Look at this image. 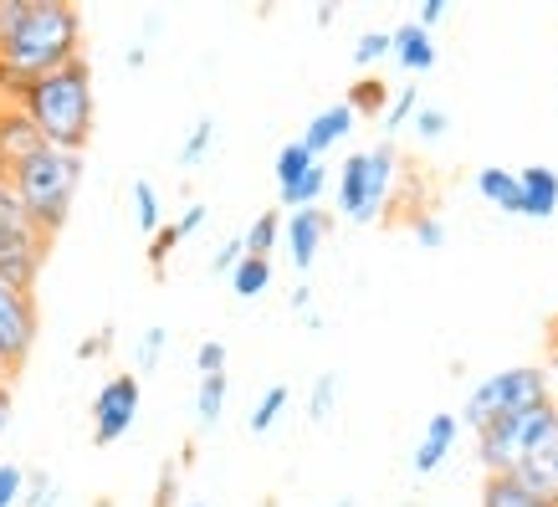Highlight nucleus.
Returning a JSON list of instances; mask_svg holds the SVG:
<instances>
[{"instance_id":"nucleus-1","label":"nucleus","mask_w":558,"mask_h":507,"mask_svg":"<svg viewBox=\"0 0 558 507\" xmlns=\"http://www.w3.org/2000/svg\"><path fill=\"white\" fill-rule=\"evenodd\" d=\"M26 119L36 123V134L47 138L51 149H68V154H83L87 138H93V62L77 57L68 68L47 72L36 77L32 93L21 98Z\"/></svg>"},{"instance_id":"nucleus-2","label":"nucleus","mask_w":558,"mask_h":507,"mask_svg":"<svg viewBox=\"0 0 558 507\" xmlns=\"http://www.w3.org/2000/svg\"><path fill=\"white\" fill-rule=\"evenodd\" d=\"M77 57H83V11L72 0H32V11L16 26V36L0 41V62L21 72L26 83L68 68Z\"/></svg>"},{"instance_id":"nucleus-3","label":"nucleus","mask_w":558,"mask_h":507,"mask_svg":"<svg viewBox=\"0 0 558 507\" xmlns=\"http://www.w3.org/2000/svg\"><path fill=\"white\" fill-rule=\"evenodd\" d=\"M77 180H83V154L51 149V144H41L32 159H21V165L11 169V185H16L21 205L32 210V220L47 237H57V231L68 226Z\"/></svg>"},{"instance_id":"nucleus-4","label":"nucleus","mask_w":558,"mask_h":507,"mask_svg":"<svg viewBox=\"0 0 558 507\" xmlns=\"http://www.w3.org/2000/svg\"><path fill=\"white\" fill-rule=\"evenodd\" d=\"M548 440H558V400H543L533 410H518V415L482 425L476 431V457H482L487 476H502L518 472L523 461H533Z\"/></svg>"},{"instance_id":"nucleus-5","label":"nucleus","mask_w":558,"mask_h":507,"mask_svg":"<svg viewBox=\"0 0 558 507\" xmlns=\"http://www.w3.org/2000/svg\"><path fill=\"white\" fill-rule=\"evenodd\" d=\"M395 169H400V154H395V138H379L374 149H354L339 169V210L359 226H369L379 210L389 205V190H395Z\"/></svg>"},{"instance_id":"nucleus-6","label":"nucleus","mask_w":558,"mask_h":507,"mask_svg":"<svg viewBox=\"0 0 558 507\" xmlns=\"http://www.w3.org/2000/svg\"><path fill=\"white\" fill-rule=\"evenodd\" d=\"M543 400H554L548 395V370L538 364H512V370H497L487 374L482 385L466 395V410H461V421L482 431V425L502 421V415H518V410H533Z\"/></svg>"},{"instance_id":"nucleus-7","label":"nucleus","mask_w":558,"mask_h":507,"mask_svg":"<svg viewBox=\"0 0 558 507\" xmlns=\"http://www.w3.org/2000/svg\"><path fill=\"white\" fill-rule=\"evenodd\" d=\"M32 343H36V292L0 282V379H11L26 364Z\"/></svg>"},{"instance_id":"nucleus-8","label":"nucleus","mask_w":558,"mask_h":507,"mask_svg":"<svg viewBox=\"0 0 558 507\" xmlns=\"http://www.w3.org/2000/svg\"><path fill=\"white\" fill-rule=\"evenodd\" d=\"M138 395H144V385H138L134 370L102 379V389L93 395V440H98V446H113V440H123L129 431H134Z\"/></svg>"},{"instance_id":"nucleus-9","label":"nucleus","mask_w":558,"mask_h":507,"mask_svg":"<svg viewBox=\"0 0 558 507\" xmlns=\"http://www.w3.org/2000/svg\"><path fill=\"white\" fill-rule=\"evenodd\" d=\"M333 231V216L323 210V205H307V210H292L288 226H282V237H288V252H292V267L307 271L318 262V246L328 241Z\"/></svg>"},{"instance_id":"nucleus-10","label":"nucleus","mask_w":558,"mask_h":507,"mask_svg":"<svg viewBox=\"0 0 558 507\" xmlns=\"http://www.w3.org/2000/svg\"><path fill=\"white\" fill-rule=\"evenodd\" d=\"M457 431H461V415H451V410H436L430 421H425L421 440H415V457H410V467L415 472H436L440 461L451 457V446H457Z\"/></svg>"},{"instance_id":"nucleus-11","label":"nucleus","mask_w":558,"mask_h":507,"mask_svg":"<svg viewBox=\"0 0 558 507\" xmlns=\"http://www.w3.org/2000/svg\"><path fill=\"white\" fill-rule=\"evenodd\" d=\"M47 138L36 134V123L26 119V108H0V169L11 174L21 159H32Z\"/></svg>"},{"instance_id":"nucleus-12","label":"nucleus","mask_w":558,"mask_h":507,"mask_svg":"<svg viewBox=\"0 0 558 507\" xmlns=\"http://www.w3.org/2000/svg\"><path fill=\"white\" fill-rule=\"evenodd\" d=\"M476 195L508 216H523V180L518 169H502V165H482L476 169Z\"/></svg>"},{"instance_id":"nucleus-13","label":"nucleus","mask_w":558,"mask_h":507,"mask_svg":"<svg viewBox=\"0 0 558 507\" xmlns=\"http://www.w3.org/2000/svg\"><path fill=\"white\" fill-rule=\"evenodd\" d=\"M354 119H359V113H354V108H349V102H328V108H323V113H318V119H313V123H307V129H303V144H307V149H313V154H318V159H323V154H328V149H333V144H343V138H349V129H354Z\"/></svg>"},{"instance_id":"nucleus-14","label":"nucleus","mask_w":558,"mask_h":507,"mask_svg":"<svg viewBox=\"0 0 558 507\" xmlns=\"http://www.w3.org/2000/svg\"><path fill=\"white\" fill-rule=\"evenodd\" d=\"M518 180H523V216L527 220H548L558 210V169L548 165H527L518 169Z\"/></svg>"},{"instance_id":"nucleus-15","label":"nucleus","mask_w":558,"mask_h":507,"mask_svg":"<svg viewBox=\"0 0 558 507\" xmlns=\"http://www.w3.org/2000/svg\"><path fill=\"white\" fill-rule=\"evenodd\" d=\"M395 62L405 72H430L436 68V36L405 21V26H395Z\"/></svg>"},{"instance_id":"nucleus-16","label":"nucleus","mask_w":558,"mask_h":507,"mask_svg":"<svg viewBox=\"0 0 558 507\" xmlns=\"http://www.w3.org/2000/svg\"><path fill=\"white\" fill-rule=\"evenodd\" d=\"M482 507H558L554 497H538L533 487H523L512 472L502 476H487L482 482Z\"/></svg>"},{"instance_id":"nucleus-17","label":"nucleus","mask_w":558,"mask_h":507,"mask_svg":"<svg viewBox=\"0 0 558 507\" xmlns=\"http://www.w3.org/2000/svg\"><path fill=\"white\" fill-rule=\"evenodd\" d=\"M318 165V154L307 149L303 138H288V144H282V149H277V195H282V190H292V185H303L307 180V169Z\"/></svg>"},{"instance_id":"nucleus-18","label":"nucleus","mask_w":558,"mask_h":507,"mask_svg":"<svg viewBox=\"0 0 558 507\" xmlns=\"http://www.w3.org/2000/svg\"><path fill=\"white\" fill-rule=\"evenodd\" d=\"M343 102H349V108H354L359 119H374V113H379V119H385V108H389V83L385 77H359V83H349V93H343Z\"/></svg>"},{"instance_id":"nucleus-19","label":"nucleus","mask_w":558,"mask_h":507,"mask_svg":"<svg viewBox=\"0 0 558 507\" xmlns=\"http://www.w3.org/2000/svg\"><path fill=\"white\" fill-rule=\"evenodd\" d=\"M282 226H288V220H282V210H262V216L252 220V226H246V256H267L271 262V246H277V241H282Z\"/></svg>"},{"instance_id":"nucleus-20","label":"nucleus","mask_w":558,"mask_h":507,"mask_svg":"<svg viewBox=\"0 0 558 507\" xmlns=\"http://www.w3.org/2000/svg\"><path fill=\"white\" fill-rule=\"evenodd\" d=\"M271 288V262L267 256H246L236 271H231V292L236 298H262Z\"/></svg>"},{"instance_id":"nucleus-21","label":"nucleus","mask_w":558,"mask_h":507,"mask_svg":"<svg viewBox=\"0 0 558 507\" xmlns=\"http://www.w3.org/2000/svg\"><path fill=\"white\" fill-rule=\"evenodd\" d=\"M220 410H226V374H205L201 389H195V421L216 425Z\"/></svg>"},{"instance_id":"nucleus-22","label":"nucleus","mask_w":558,"mask_h":507,"mask_svg":"<svg viewBox=\"0 0 558 507\" xmlns=\"http://www.w3.org/2000/svg\"><path fill=\"white\" fill-rule=\"evenodd\" d=\"M288 400H292V389H288V385H267V395H262V400H256V410L246 415V425H252V436L271 431V425H277V415L288 410Z\"/></svg>"},{"instance_id":"nucleus-23","label":"nucleus","mask_w":558,"mask_h":507,"mask_svg":"<svg viewBox=\"0 0 558 507\" xmlns=\"http://www.w3.org/2000/svg\"><path fill=\"white\" fill-rule=\"evenodd\" d=\"M333 406H339V374L323 370L318 379H313V389H307V421H328L333 415Z\"/></svg>"},{"instance_id":"nucleus-24","label":"nucleus","mask_w":558,"mask_h":507,"mask_svg":"<svg viewBox=\"0 0 558 507\" xmlns=\"http://www.w3.org/2000/svg\"><path fill=\"white\" fill-rule=\"evenodd\" d=\"M323 185H328V165H313L307 169V180L303 185H292V190H282V195H277V201L288 205V210H307V205H318V195H323Z\"/></svg>"},{"instance_id":"nucleus-25","label":"nucleus","mask_w":558,"mask_h":507,"mask_svg":"<svg viewBox=\"0 0 558 507\" xmlns=\"http://www.w3.org/2000/svg\"><path fill=\"white\" fill-rule=\"evenodd\" d=\"M415 113H421V87L405 83L400 93H395V98H389V108H385V138L395 134V129H405Z\"/></svg>"},{"instance_id":"nucleus-26","label":"nucleus","mask_w":558,"mask_h":507,"mask_svg":"<svg viewBox=\"0 0 558 507\" xmlns=\"http://www.w3.org/2000/svg\"><path fill=\"white\" fill-rule=\"evenodd\" d=\"M134 216H138V226H144V231H159V226H165V210H159V190L149 185V180H134Z\"/></svg>"},{"instance_id":"nucleus-27","label":"nucleus","mask_w":558,"mask_h":507,"mask_svg":"<svg viewBox=\"0 0 558 507\" xmlns=\"http://www.w3.org/2000/svg\"><path fill=\"white\" fill-rule=\"evenodd\" d=\"M210 144H216V119L205 113V119H195V129L185 134V144H180V165H201Z\"/></svg>"},{"instance_id":"nucleus-28","label":"nucleus","mask_w":558,"mask_h":507,"mask_svg":"<svg viewBox=\"0 0 558 507\" xmlns=\"http://www.w3.org/2000/svg\"><path fill=\"white\" fill-rule=\"evenodd\" d=\"M395 57V32H364L354 41V62L359 68H374V62H385Z\"/></svg>"},{"instance_id":"nucleus-29","label":"nucleus","mask_w":558,"mask_h":507,"mask_svg":"<svg viewBox=\"0 0 558 507\" xmlns=\"http://www.w3.org/2000/svg\"><path fill=\"white\" fill-rule=\"evenodd\" d=\"M415 134H421L425 144L446 138V134H451V113H446V108H436V102H421V113H415Z\"/></svg>"},{"instance_id":"nucleus-30","label":"nucleus","mask_w":558,"mask_h":507,"mask_svg":"<svg viewBox=\"0 0 558 507\" xmlns=\"http://www.w3.org/2000/svg\"><path fill=\"white\" fill-rule=\"evenodd\" d=\"M180 241H185V231H180L174 220H165V226H159V231L149 237V267H154V271L165 267V262H170V252L180 246Z\"/></svg>"},{"instance_id":"nucleus-31","label":"nucleus","mask_w":558,"mask_h":507,"mask_svg":"<svg viewBox=\"0 0 558 507\" xmlns=\"http://www.w3.org/2000/svg\"><path fill=\"white\" fill-rule=\"evenodd\" d=\"M26 497V472L16 461H0V507H21Z\"/></svg>"},{"instance_id":"nucleus-32","label":"nucleus","mask_w":558,"mask_h":507,"mask_svg":"<svg viewBox=\"0 0 558 507\" xmlns=\"http://www.w3.org/2000/svg\"><path fill=\"white\" fill-rule=\"evenodd\" d=\"M410 231H415V241H421V246H430V252H436L440 241H446V220H440L436 210H415Z\"/></svg>"},{"instance_id":"nucleus-33","label":"nucleus","mask_w":558,"mask_h":507,"mask_svg":"<svg viewBox=\"0 0 558 507\" xmlns=\"http://www.w3.org/2000/svg\"><path fill=\"white\" fill-rule=\"evenodd\" d=\"M195 370H201V379L205 374H226V343L220 338H205L201 349H195Z\"/></svg>"},{"instance_id":"nucleus-34","label":"nucleus","mask_w":558,"mask_h":507,"mask_svg":"<svg viewBox=\"0 0 558 507\" xmlns=\"http://www.w3.org/2000/svg\"><path fill=\"white\" fill-rule=\"evenodd\" d=\"M165 338H170V328H149V334L138 338V370H154V364H159V354H165Z\"/></svg>"},{"instance_id":"nucleus-35","label":"nucleus","mask_w":558,"mask_h":507,"mask_svg":"<svg viewBox=\"0 0 558 507\" xmlns=\"http://www.w3.org/2000/svg\"><path fill=\"white\" fill-rule=\"evenodd\" d=\"M26 11H32V0H0V41L16 36V26L26 21Z\"/></svg>"},{"instance_id":"nucleus-36","label":"nucleus","mask_w":558,"mask_h":507,"mask_svg":"<svg viewBox=\"0 0 558 507\" xmlns=\"http://www.w3.org/2000/svg\"><path fill=\"white\" fill-rule=\"evenodd\" d=\"M241 262H246V241H241V237H236V241H226V246H220V252L210 256V267L226 271V277H231V271H236Z\"/></svg>"},{"instance_id":"nucleus-37","label":"nucleus","mask_w":558,"mask_h":507,"mask_svg":"<svg viewBox=\"0 0 558 507\" xmlns=\"http://www.w3.org/2000/svg\"><path fill=\"white\" fill-rule=\"evenodd\" d=\"M108 349H113V328H98L93 338L77 343V359H98V354H108Z\"/></svg>"},{"instance_id":"nucleus-38","label":"nucleus","mask_w":558,"mask_h":507,"mask_svg":"<svg viewBox=\"0 0 558 507\" xmlns=\"http://www.w3.org/2000/svg\"><path fill=\"white\" fill-rule=\"evenodd\" d=\"M174 487H180V467H165V472H159V492H154V507H170Z\"/></svg>"},{"instance_id":"nucleus-39","label":"nucleus","mask_w":558,"mask_h":507,"mask_svg":"<svg viewBox=\"0 0 558 507\" xmlns=\"http://www.w3.org/2000/svg\"><path fill=\"white\" fill-rule=\"evenodd\" d=\"M533 461H538L543 472H548V487H554V497H558V440H548V446H543Z\"/></svg>"},{"instance_id":"nucleus-40","label":"nucleus","mask_w":558,"mask_h":507,"mask_svg":"<svg viewBox=\"0 0 558 507\" xmlns=\"http://www.w3.org/2000/svg\"><path fill=\"white\" fill-rule=\"evenodd\" d=\"M446 11H451V5H446V0H425L421 11H415V26H425V32H430V26H436V21L446 16Z\"/></svg>"},{"instance_id":"nucleus-41","label":"nucleus","mask_w":558,"mask_h":507,"mask_svg":"<svg viewBox=\"0 0 558 507\" xmlns=\"http://www.w3.org/2000/svg\"><path fill=\"white\" fill-rule=\"evenodd\" d=\"M174 226H180L185 237H190V231H201V226H205V205H201V201H195V205H185V216L174 220Z\"/></svg>"},{"instance_id":"nucleus-42","label":"nucleus","mask_w":558,"mask_h":507,"mask_svg":"<svg viewBox=\"0 0 558 507\" xmlns=\"http://www.w3.org/2000/svg\"><path fill=\"white\" fill-rule=\"evenodd\" d=\"M5 425H11V379H0V436H5Z\"/></svg>"},{"instance_id":"nucleus-43","label":"nucleus","mask_w":558,"mask_h":507,"mask_svg":"<svg viewBox=\"0 0 558 507\" xmlns=\"http://www.w3.org/2000/svg\"><path fill=\"white\" fill-rule=\"evenodd\" d=\"M292 307H298V313H303V307H313V292L298 288V292H292Z\"/></svg>"},{"instance_id":"nucleus-44","label":"nucleus","mask_w":558,"mask_h":507,"mask_svg":"<svg viewBox=\"0 0 558 507\" xmlns=\"http://www.w3.org/2000/svg\"><path fill=\"white\" fill-rule=\"evenodd\" d=\"M190 507H220V503H190Z\"/></svg>"},{"instance_id":"nucleus-45","label":"nucleus","mask_w":558,"mask_h":507,"mask_svg":"<svg viewBox=\"0 0 558 507\" xmlns=\"http://www.w3.org/2000/svg\"><path fill=\"white\" fill-rule=\"evenodd\" d=\"M554 338H558V318H554Z\"/></svg>"}]
</instances>
